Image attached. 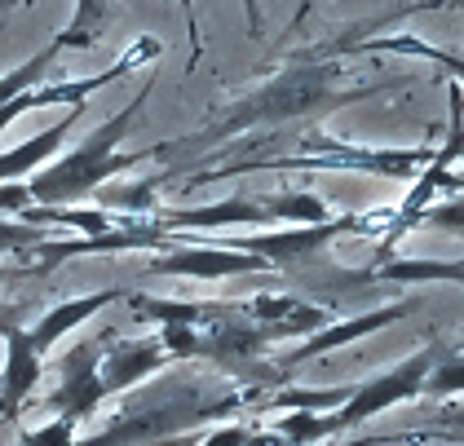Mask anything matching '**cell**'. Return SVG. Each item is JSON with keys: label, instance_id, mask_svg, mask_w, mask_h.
Masks as SVG:
<instances>
[{"label": "cell", "instance_id": "obj_10", "mask_svg": "<svg viewBox=\"0 0 464 446\" xmlns=\"http://www.w3.org/2000/svg\"><path fill=\"white\" fill-rule=\"evenodd\" d=\"M169 358V349L160 336H138V341H111L102 344V358H98V376H102V389L111 393H124V389H138L142 380H150Z\"/></svg>", "mask_w": 464, "mask_h": 446}, {"label": "cell", "instance_id": "obj_20", "mask_svg": "<svg viewBox=\"0 0 464 446\" xmlns=\"http://www.w3.org/2000/svg\"><path fill=\"white\" fill-rule=\"evenodd\" d=\"M58 58H63V49H58L53 40H49L44 49H36V53L27 58V63H18L14 71H5V75H0V106L9 102V98H18L23 89H32V84H40V80H44V71L53 67Z\"/></svg>", "mask_w": 464, "mask_h": 446}, {"label": "cell", "instance_id": "obj_27", "mask_svg": "<svg viewBox=\"0 0 464 446\" xmlns=\"http://www.w3.org/2000/svg\"><path fill=\"white\" fill-rule=\"evenodd\" d=\"M442 5H464V0H425V5H416V9H442ZM416 9H407V14H416Z\"/></svg>", "mask_w": 464, "mask_h": 446}, {"label": "cell", "instance_id": "obj_4", "mask_svg": "<svg viewBox=\"0 0 464 446\" xmlns=\"http://www.w3.org/2000/svg\"><path fill=\"white\" fill-rule=\"evenodd\" d=\"M438 349H442V344H425V349H416L411 358H402L398 367H390L385 376L358 380L354 393H350V402H341L336 412L319 415L323 438H341V433H350V429H358V424H367L372 415H385L390 407H398V402L420 398V393H425L429 367H433V358H438Z\"/></svg>", "mask_w": 464, "mask_h": 446}, {"label": "cell", "instance_id": "obj_1", "mask_svg": "<svg viewBox=\"0 0 464 446\" xmlns=\"http://www.w3.org/2000/svg\"><path fill=\"white\" fill-rule=\"evenodd\" d=\"M150 80H146L142 89L129 98V102L120 106L115 115H107L89 138L75 146L72 155H58V160H49V164H40L32 177H27V190H32V204L40 208H63V204H89L93 199V190H102L111 177H120V172H129L133 164H142L150 155H160V146H146V150H124V155H115L120 150V141L133 133V124H138V115H142V106L150 102Z\"/></svg>", "mask_w": 464, "mask_h": 446}, {"label": "cell", "instance_id": "obj_25", "mask_svg": "<svg viewBox=\"0 0 464 446\" xmlns=\"http://www.w3.org/2000/svg\"><path fill=\"white\" fill-rule=\"evenodd\" d=\"M244 14H248V35H261V0H244Z\"/></svg>", "mask_w": 464, "mask_h": 446}, {"label": "cell", "instance_id": "obj_23", "mask_svg": "<svg viewBox=\"0 0 464 446\" xmlns=\"http://www.w3.org/2000/svg\"><path fill=\"white\" fill-rule=\"evenodd\" d=\"M248 433H252L248 424H217V429L199 446H244V442H248Z\"/></svg>", "mask_w": 464, "mask_h": 446}, {"label": "cell", "instance_id": "obj_19", "mask_svg": "<svg viewBox=\"0 0 464 446\" xmlns=\"http://www.w3.org/2000/svg\"><path fill=\"white\" fill-rule=\"evenodd\" d=\"M460 393H464V349H438V358H433V367H429L425 393H420V398L447 402V398H460Z\"/></svg>", "mask_w": 464, "mask_h": 446}, {"label": "cell", "instance_id": "obj_11", "mask_svg": "<svg viewBox=\"0 0 464 446\" xmlns=\"http://www.w3.org/2000/svg\"><path fill=\"white\" fill-rule=\"evenodd\" d=\"M244 314H248L252 323L266 332V341H287V336H310V332H319L323 323H332V314L323 305H310V301H301V296H248V301H239Z\"/></svg>", "mask_w": 464, "mask_h": 446}, {"label": "cell", "instance_id": "obj_6", "mask_svg": "<svg viewBox=\"0 0 464 446\" xmlns=\"http://www.w3.org/2000/svg\"><path fill=\"white\" fill-rule=\"evenodd\" d=\"M102 341H84L75 344L72 354L58 358V389L44 398V407L53 415H67V420H89L107 402V389H102V376H98V358H102Z\"/></svg>", "mask_w": 464, "mask_h": 446}, {"label": "cell", "instance_id": "obj_24", "mask_svg": "<svg viewBox=\"0 0 464 446\" xmlns=\"http://www.w3.org/2000/svg\"><path fill=\"white\" fill-rule=\"evenodd\" d=\"M433 433H442L447 442H464V407H451V412H442V420L433 424Z\"/></svg>", "mask_w": 464, "mask_h": 446}, {"label": "cell", "instance_id": "obj_29", "mask_svg": "<svg viewBox=\"0 0 464 446\" xmlns=\"http://www.w3.org/2000/svg\"><path fill=\"white\" fill-rule=\"evenodd\" d=\"M5 278H9V270H0V283H5Z\"/></svg>", "mask_w": 464, "mask_h": 446}, {"label": "cell", "instance_id": "obj_17", "mask_svg": "<svg viewBox=\"0 0 464 446\" xmlns=\"http://www.w3.org/2000/svg\"><path fill=\"white\" fill-rule=\"evenodd\" d=\"M266 212H270V226L279 221V226H314V221H327L332 217V208L323 204L319 195H310V190H284V195H275V199H261Z\"/></svg>", "mask_w": 464, "mask_h": 446}, {"label": "cell", "instance_id": "obj_21", "mask_svg": "<svg viewBox=\"0 0 464 446\" xmlns=\"http://www.w3.org/2000/svg\"><path fill=\"white\" fill-rule=\"evenodd\" d=\"M18 442L23 446H80V438H75V420L53 415L40 429H18Z\"/></svg>", "mask_w": 464, "mask_h": 446}, {"label": "cell", "instance_id": "obj_18", "mask_svg": "<svg viewBox=\"0 0 464 446\" xmlns=\"http://www.w3.org/2000/svg\"><path fill=\"white\" fill-rule=\"evenodd\" d=\"M155 186H160V177H150V181H124V186H102V190H93V199L98 208H107V212H124V217H146V212H155Z\"/></svg>", "mask_w": 464, "mask_h": 446}, {"label": "cell", "instance_id": "obj_12", "mask_svg": "<svg viewBox=\"0 0 464 446\" xmlns=\"http://www.w3.org/2000/svg\"><path fill=\"white\" fill-rule=\"evenodd\" d=\"M115 301H124V287H102V292H89V296H72V301H58V305L44 309L36 323L27 327V332H32V344H36L40 354H49V349L63 341L67 332H75L80 323H89L93 314H102V309L115 305Z\"/></svg>", "mask_w": 464, "mask_h": 446}, {"label": "cell", "instance_id": "obj_13", "mask_svg": "<svg viewBox=\"0 0 464 446\" xmlns=\"http://www.w3.org/2000/svg\"><path fill=\"white\" fill-rule=\"evenodd\" d=\"M84 106L89 102H75L53 129H44V133H36V138H27L23 146H14V150H5V155H0V181H23V177H32L40 164H49V160L63 150V141L72 138V129H75V120L84 115Z\"/></svg>", "mask_w": 464, "mask_h": 446}, {"label": "cell", "instance_id": "obj_5", "mask_svg": "<svg viewBox=\"0 0 464 446\" xmlns=\"http://www.w3.org/2000/svg\"><path fill=\"white\" fill-rule=\"evenodd\" d=\"M150 275H173V278H239V275H275V266L256 252H235L221 243H173L146 257Z\"/></svg>", "mask_w": 464, "mask_h": 446}, {"label": "cell", "instance_id": "obj_14", "mask_svg": "<svg viewBox=\"0 0 464 446\" xmlns=\"http://www.w3.org/2000/svg\"><path fill=\"white\" fill-rule=\"evenodd\" d=\"M372 49H381V53H407V58H425V63H433V67H442L464 89V53L460 49H438V44H429V40H420V35L398 32V35H372V40L354 44L350 53H372Z\"/></svg>", "mask_w": 464, "mask_h": 446}, {"label": "cell", "instance_id": "obj_16", "mask_svg": "<svg viewBox=\"0 0 464 446\" xmlns=\"http://www.w3.org/2000/svg\"><path fill=\"white\" fill-rule=\"evenodd\" d=\"M111 27V0H75L72 23L53 35V44L67 53V49H93Z\"/></svg>", "mask_w": 464, "mask_h": 446}, {"label": "cell", "instance_id": "obj_8", "mask_svg": "<svg viewBox=\"0 0 464 446\" xmlns=\"http://www.w3.org/2000/svg\"><path fill=\"white\" fill-rule=\"evenodd\" d=\"M0 341H5V372H0V420H18V412L32 402L40 376H44V354L32 344V332L0 314Z\"/></svg>", "mask_w": 464, "mask_h": 446}, {"label": "cell", "instance_id": "obj_28", "mask_svg": "<svg viewBox=\"0 0 464 446\" xmlns=\"http://www.w3.org/2000/svg\"><path fill=\"white\" fill-rule=\"evenodd\" d=\"M14 5H23V9H27L32 0H0V9H14Z\"/></svg>", "mask_w": 464, "mask_h": 446}, {"label": "cell", "instance_id": "obj_22", "mask_svg": "<svg viewBox=\"0 0 464 446\" xmlns=\"http://www.w3.org/2000/svg\"><path fill=\"white\" fill-rule=\"evenodd\" d=\"M420 226H438V230H451V235H464V195H451L447 204H429L420 212V221H416V230Z\"/></svg>", "mask_w": 464, "mask_h": 446}, {"label": "cell", "instance_id": "obj_26", "mask_svg": "<svg viewBox=\"0 0 464 446\" xmlns=\"http://www.w3.org/2000/svg\"><path fill=\"white\" fill-rule=\"evenodd\" d=\"M244 446H287V442L275 433V429H270V433H248V442H244Z\"/></svg>", "mask_w": 464, "mask_h": 446}, {"label": "cell", "instance_id": "obj_3", "mask_svg": "<svg viewBox=\"0 0 464 446\" xmlns=\"http://www.w3.org/2000/svg\"><path fill=\"white\" fill-rule=\"evenodd\" d=\"M433 160V146H354V141L327 138V133H310L296 146V155H252V160H235L221 169H190L178 172L190 186L204 181H226L239 172H261V169H341V172H372V177H393V181H416V172Z\"/></svg>", "mask_w": 464, "mask_h": 446}, {"label": "cell", "instance_id": "obj_15", "mask_svg": "<svg viewBox=\"0 0 464 446\" xmlns=\"http://www.w3.org/2000/svg\"><path fill=\"white\" fill-rule=\"evenodd\" d=\"M354 384H336V389H310V384H279L275 393H261V412H336L341 402H350Z\"/></svg>", "mask_w": 464, "mask_h": 446}, {"label": "cell", "instance_id": "obj_2", "mask_svg": "<svg viewBox=\"0 0 464 446\" xmlns=\"http://www.w3.org/2000/svg\"><path fill=\"white\" fill-rule=\"evenodd\" d=\"M332 80V67H319V63H292V67L279 75V80H270L266 89H256L252 98H244L239 106H230L226 111V120L221 115H208L213 124L195 138H173L160 146V155H169V150H181V146H208V141H221L226 133H235V129H244V124H261V120H296V115H323V111H336V106L345 102H362V98H376V93H385V89H398L402 80H385V84H358V89H332L327 84Z\"/></svg>", "mask_w": 464, "mask_h": 446}, {"label": "cell", "instance_id": "obj_9", "mask_svg": "<svg viewBox=\"0 0 464 446\" xmlns=\"http://www.w3.org/2000/svg\"><path fill=\"white\" fill-rule=\"evenodd\" d=\"M150 221L164 230V235H199V230H221V226H270V212L261 199H217L204 208H155Z\"/></svg>", "mask_w": 464, "mask_h": 446}, {"label": "cell", "instance_id": "obj_7", "mask_svg": "<svg viewBox=\"0 0 464 446\" xmlns=\"http://www.w3.org/2000/svg\"><path fill=\"white\" fill-rule=\"evenodd\" d=\"M411 309H416V301H393V305H376V309H367V314H354V318H332V323H323L319 332L301 336V344H292L275 367H279V372H292V367H301V363H314V358L341 349V344H354V341H362V336H372V332L398 323V318H407Z\"/></svg>", "mask_w": 464, "mask_h": 446}]
</instances>
